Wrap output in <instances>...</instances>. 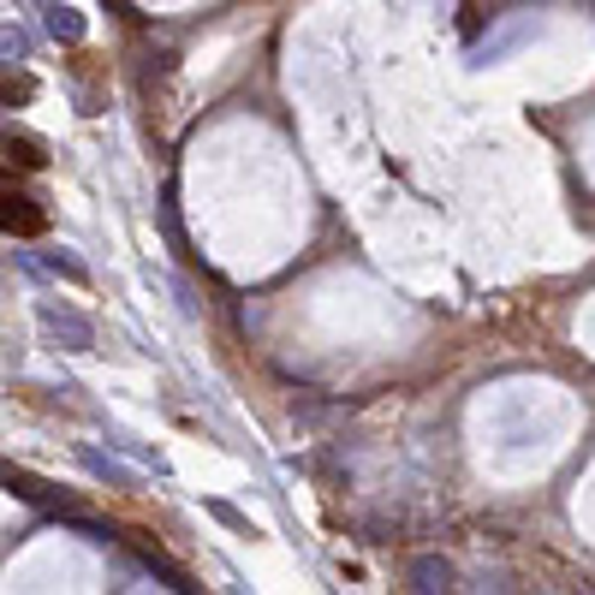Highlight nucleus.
Instances as JSON below:
<instances>
[{
    "label": "nucleus",
    "mask_w": 595,
    "mask_h": 595,
    "mask_svg": "<svg viewBox=\"0 0 595 595\" xmlns=\"http://www.w3.org/2000/svg\"><path fill=\"white\" fill-rule=\"evenodd\" d=\"M36 322H42V334L54 339L60 351H90V346H96V322L78 310V303L42 298V303H36Z\"/></svg>",
    "instance_id": "1"
},
{
    "label": "nucleus",
    "mask_w": 595,
    "mask_h": 595,
    "mask_svg": "<svg viewBox=\"0 0 595 595\" xmlns=\"http://www.w3.org/2000/svg\"><path fill=\"white\" fill-rule=\"evenodd\" d=\"M42 269H54V274H66V281H90V274H84V262L78 257H66V250H48V257H42Z\"/></svg>",
    "instance_id": "8"
},
{
    "label": "nucleus",
    "mask_w": 595,
    "mask_h": 595,
    "mask_svg": "<svg viewBox=\"0 0 595 595\" xmlns=\"http://www.w3.org/2000/svg\"><path fill=\"white\" fill-rule=\"evenodd\" d=\"M7 156L18 161V168H42V144H36V137H18V132H7Z\"/></svg>",
    "instance_id": "7"
},
{
    "label": "nucleus",
    "mask_w": 595,
    "mask_h": 595,
    "mask_svg": "<svg viewBox=\"0 0 595 595\" xmlns=\"http://www.w3.org/2000/svg\"><path fill=\"white\" fill-rule=\"evenodd\" d=\"M453 578H459V572H453L447 554H417V560H411V590H417V595H441V590H453Z\"/></svg>",
    "instance_id": "3"
},
{
    "label": "nucleus",
    "mask_w": 595,
    "mask_h": 595,
    "mask_svg": "<svg viewBox=\"0 0 595 595\" xmlns=\"http://www.w3.org/2000/svg\"><path fill=\"white\" fill-rule=\"evenodd\" d=\"M66 524L78 530V536H90V542H113V536H120L113 524H96V518H78V512H66Z\"/></svg>",
    "instance_id": "9"
},
{
    "label": "nucleus",
    "mask_w": 595,
    "mask_h": 595,
    "mask_svg": "<svg viewBox=\"0 0 595 595\" xmlns=\"http://www.w3.org/2000/svg\"><path fill=\"white\" fill-rule=\"evenodd\" d=\"M48 36H54V42H78V36H84V12L48 7Z\"/></svg>",
    "instance_id": "6"
},
{
    "label": "nucleus",
    "mask_w": 595,
    "mask_h": 595,
    "mask_svg": "<svg viewBox=\"0 0 595 595\" xmlns=\"http://www.w3.org/2000/svg\"><path fill=\"white\" fill-rule=\"evenodd\" d=\"M12 101H30V78H7V108Z\"/></svg>",
    "instance_id": "10"
},
{
    "label": "nucleus",
    "mask_w": 595,
    "mask_h": 595,
    "mask_svg": "<svg viewBox=\"0 0 595 595\" xmlns=\"http://www.w3.org/2000/svg\"><path fill=\"white\" fill-rule=\"evenodd\" d=\"M209 512L221 518V524H245V518H238V512H233V506H226V500H209Z\"/></svg>",
    "instance_id": "11"
},
{
    "label": "nucleus",
    "mask_w": 595,
    "mask_h": 595,
    "mask_svg": "<svg viewBox=\"0 0 595 595\" xmlns=\"http://www.w3.org/2000/svg\"><path fill=\"white\" fill-rule=\"evenodd\" d=\"M7 488L18 500H30V506H48V512H72L66 506V495H60V488H48L42 476H30V471H18V464H7Z\"/></svg>",
    "instance_id": "2"
},
{
    "label": "nucleus",
    "mask_w": 595,
    "mask_h": 595,
    "mask_svg": "<svg viewBox=\"0 0 595 595\" xmlns=\"http://www.w3.org/2000/svg\"><path fill=\"white\" fill-rule=\"evenodd\" d=\"M78 464L96 476V483H108V488H137V471H132V464L108 459V453H96V447H78Z\"/></svg>",
    "instance_id": "4"
},
{
    "label": "nucleus",
    "mask_w": 595,
    "mask_h": 595,
    "mask_svg": "<svg viewBox=\"0 0 595 595\" xmlns=\"http://www.w3.org/2000/svg\"><path fill=\"white\" fill-rule=\"evenodd\" d=\"M0 221H7V233L12 238H30V233H42V209H36L24 191H7V209H0Z\"/></svg>",
    "instance_id": "5"
}]
</instances>
